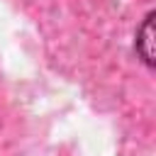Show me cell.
I'll list each match as a JSON object with an SVG mask.
<instances>
[{
    "label": "cell",
    "mask_w": 156,
    "mask_h": 156,
    "mask_svg": "<svg viewBox=\"0 0 156 156\" xmlns=\"http://www.w3.org/2000/svg\"><path fill=\"white\" fill-rule=\"evenodd\" d=\"M151 37H154V12H149L136 29V54L146 66H154V54H151Z\"/></svg>",
    "instance_id": "1"
}]
</instances>
